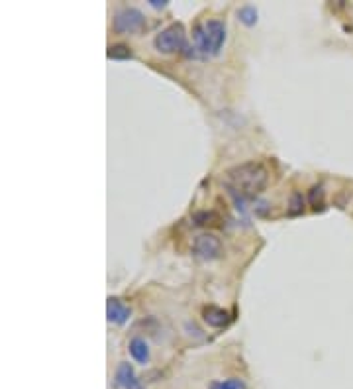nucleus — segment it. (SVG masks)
<instances>
[{
  "label": "nucleus",
  "mask_w": 353,
  "mask_h": 389,
  "mask_svg": "<svg viewBox=\"0 0 353 389\" xmlns=\"http://www.w3.org/2000/svg\"><path fill=\"white\" fill-rule=\"evenodd\" d=\"M267 183H269V171L257 161H248L228 169L224 177V185L235 201L255 199L267 187Z\"/></svg>",
  "instance_id": "f257e3e1"
},
{
  "label": "nucleus",
  "mask_w": 353,
  "mask_h": 389,
  "mask_svg": "<svg viewBox=\"0 0 353 389\" xmlns=\"http://www.w3.org/2000/svg\"><path fill=\"white\" fill-rule=\"evenodd\" d=\"M196 50L202 55H218L226 41V26L220 20H204L195 28Z\"/></svg>",
  "instance_id": "f03ea898"
},
{
  "label": "nucleus",
  "mask_w": 353,
  "mask_h": 389,
  "mask_svg": "<svg viewBox=\"0 0 353 389\" xmlns=\"http://www.w3.org/2000/svg\"><path fill=\"white\" fill-rule=\"evenodd\" d=\"M156 50L161 53H177L186 48V32L183 24L173 22L156 36Z\"/></svg>",
  "instance_id": "7ed1b4c3"
},
{
  "label": "nucleus",
  "mask_w": 353,
  "mask_h": 389,
  "mask_svg": "<svg viewBox=\"0 0 353 389\" xmlns=\"http://www.w3.org/2000/svg\"><path fill=\"white\" fill-rule=\"evenodd\" d=\"M112 28L116 34L122 36H131V34H140L145 28V16L138 8H120L114 14V20H112Z\"/></svg>",
  "instance_id": "20e7f679"
},
{
  "label": "nucleus",
  "mask_w": 353,
  "mask_h": 389,
  "mask_svg": "<svg viewBox=\"0 0 353 389\" xmlns=\"http://www.w3.org/2000/svg\"><path fill=\"white\" fill-rule=\"evenodd\" d=\"M193 254L202 261H212V259L220 258L222 254V242L216 234H200L196 236L193 242Z\"/></svg>",
  "instance_id": "39448f33"
},
{
  "label": "nucleus",
  "mask_w": 353,
  "mask_h": 389,
  "mask_svg": "<svg viewBox=\"0 0 353 389\" xmlns=\"http://www.w3.org/2000/svg\"><path fill=\"white\" fill-rule=\"evenodd\" d=\"M202 319H204V323L212 326V328H224V326H228L230 321H232V315L222 309V307H216V305H208V307H204L202 309Z\"/></svg>",
  "instance_id": "423d86ee"
},
{
  "label": "nucleus",
  "mask_w": 353,
  "mask_h": 389,
  "mask_svg": "<svg viewBox=\"0 0 353 389\" xmlns=\"http://www.w3.org/2000/svg\"><path fill=\"white\" fill-rule=\"evenodd\" d=\"M131 311L116 297H108V303H106V317L108 321L114 324H126L128 319H130Z\"/></svg>",
  "instance_id": "0eeeda50"
},
{
  "label": "nucleus",
  "mask_w": 353,
  "mask_h": 389,
  "mask_svg": "<svg viewBox=\"0 0 353 389\" xmlns=\"http://www.w3.org/2000/svg\"><path fill=\"white\" fill-rule=\"evenodd\" d=\"M116 383L124 389H144L142 381L138 379L131 363L122 362L116 370Z\"/></svg>",
  "instance_id": "6e6552de"
},
{
  "label": "nucleus",
  "mask_w": 353,
  "mask_h": 389,
  "mask_svg": "<svg viewBox=\"0 0 353 389\" xmlns=\"http://www.w3.org/2000/svg\"><path fill=\"white\" fill-rule=\"evenodd\" d=\"M130 354L131 358L138 363H147L149 362V348L145 344V340L142 338H131L130 340Z\"/></svg>",
  "instance_id": "1a4fd4ad"
},
{
  "label": "nucleus",
  "mask_w": 353,
  "mask_h": 389,
  "mask_svg": "<svg viewBox=\"0 0 353 389\" xmlns=\"http://www.w3.org/2000/svg\"><path fill=\"white\" fill-rule=\"evenodd\" d=\"M257 8L255 6H251V4H246V6H242L239 10H237V18H239V22L242 24H246V26H255L257 24Z\"/></svg>",
  "instance_id": "9d476101"
},
{
  "label": "nucleus",
  "mask_w": 353,
  "mask_h": 389,
  "mask_svg": "<svg viewBox=\"0 0 353 389\" xmlns=\"http://www.w3.org/2000/svg\"><path fill=\"white\" fill-rule=\"evenodd\" d=\"M108 59H131L133 57V52H131L128 46L124 43H116V46H110L108 48Z\"/></svg>",
  "instance_id": "9b49d317"
},
{
  "label": "nucleus",
  "mask_w": 353,
  "mask_h": 389,
  "mask_svg": "<svg viewBox=\"0 0 353 389\" xmlns=\"http://www.w3.org/2000/svg\"><path fill=\"white\" fill-rule=\"evenodd\" d=\"M244 381L237 379V377H230V379H218V381H212L210 389H244Z\"/></svg>",
  "instance_id": "f8f14e48"
},
{
  "label": "nucleus",
  "mask_w": 353,
  "mask_h": 389,
  "mask_svg": "<svg viewBox=\"0 0 353 389\" xmlns=\"http://www.w3.org/2000/svg\"><path fill=\"white\" fill-rule=\"evenodd\" d=\"M308 201H310V205H312L316 210L318 208H322L324 205V189H322V185H316L310 189V193H308Z\"/></svg>",
  "instance_id": "ddd939ff"
},
{
  "label": "nucleus",
  "mask_w": 353,
  "mask_h": 389,
  "mask_svg": "<svg viewBox=\"0 0 353 389\" xmlns=\"http://www.w3.org/2000/svg\"><path fill=\"white\" fill-rule=\"evenodd\" d=\"M302 205H304L302 193H292V197H290V208H288V215H301L302 208H304Z\"/></svg>",
  "instance_id": "4468645a"
},
{
  "label": "nucleus",
  "mask_w": 353,
  "mask_h": 389,
  "mask_svg": "<svg viewBox=\"0 0 353 389\" xmlns=\"http://www.w3.org/2000/svg\"><path fill=\"white\" fill-rule=\"evenodd\" d=\"M149 4H151L153 8H165V6H167V0H149Z\"/></svg>",
  "instance_id": "2eb2a0df"
}]
</instances>
